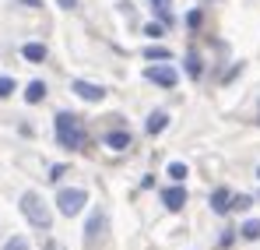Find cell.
Returning <instances> with one entry per match:
<instances>
[{"label": "cell", "mask_w": 260, "mask_h": 250, "mask_svg": "<svg viewBox=\"0 0 260 250\" xmlns=\"http://www.w3.org/2000/svg\"><path fill=\"white\" fill-rule=\"evenodd\" d=\"M144 57H148V60H169V49H162V46H148Z\"/></svg>", "instance_id": "obj_17"}, {"label": "cell", "mask_w": 260, "mask_h": 250, "mask_svg": "<svg viewBox=\"0 0 260 250\" xmlns=\"http://www.w3.org/2000/svg\"><path fill=\"white\" fill-rule=\"evenodd\" d=\"M257 180H260V166H257Z\"/></svg>", "instance_id": "obj_27"}, {"label": "cell", "mask_w": 260, "mask_h": 250, "mask_svg": "<svg viewBox=\"0 0 260 250\" xmlns=\"http://www.w3.org/2000/svg\"><path fill=\"white\" fill-rule=\"evenodd\" d=\"M106 148H113V152L130 148V134L127 130H109V134H106Z\"/></svg>", "instance_id": "obj_9"}, {"label": "cell", "mask_w": 260, "mask_h": 250, "mask_svg": "<svg viewBox=\"0 0 260 250\" xmlns=\"http://www.w3.org/2000/svg\"><path fill=\"white\" fill-rule=\"evenodd\" d=\"M186 25L197 29V25H201V11H190V14H186Z\"/></svg>", "instance_id": "obj_21"}, {"label": "cell", "mask_w": 260, "mask_h": 250, "mask_svg": "<svg viewBox=\"0 0 260 250\" xmlns=\"http://www.w3.org/2000/svg\"><path fill=\"white\" fill-rule=\"evenodd\" d=\"M144 78L155 85H162V88H176V81H179V74H176L173 67H162V64H155V67H148L144 71Z\"/></svg>", "instance_id": "obj_5"}, {"label": "cell", "mask_w": 260, "mask_h": 250, "mask_svg": "<svg viewBox=\"0 0 260 250\" xmlns=\"http://www.w3.org/2000/svg\"><path fill=\"white\" fill-rule=\"evenodd\" d=\"M63 173H67V166H53V169H49V180H53V183H56V180H60V176H63Z\"/></svg>", "instance_id": "obj_23"}, {"label": "cell", "mask_w": 260, "mask_h": 250, "mask_svg": "<svg viewBox=\"0 0 260 250\" xmlns=\"http://www.w3.org/2000/svg\"><path fill=\"white\" fill-rule=\"evenodd\" d=\"M186 74H190V78H201V74H204V64H201L197 53H186Z\"/></svg>", "instance_id": "obj_13"}, {"label": "cell", "mask_w": 260, "mask_h": 250, "mask_svg": "<svg viewBox=\"0 0 260 250\" xmlns=\"http://www.w3.org/2000/svg\"><path fill=\"white\" fill-rule=\"evenodd\" d=\"M169 7H173V0H151V11L162 18V25H169V21H173V11H169Z\"/></svg>", "instance_id": "obj_12"}, {"label": "cell", "mask_w": 260, "mask_h": 250, "mask_svg": "<svg viewBox=\"0 0 260 250\" xmlns=\"http://www.w3.org/2000/svg\"><path fill=\"white\" fill-rule=\"evenodd\" d=\"M18 4H25V7H43V0H18Z\"/></svg>", "instance_id": "obj_24"}, {"label": "cell", "mask_w": 260, "mask_h": 250, "mask_svg": "<svg viewBox=\"0 0 260 250\" xmlns=\"http://www.w3.org/2000/svg\"><path fill=\"white\" fill-rule=\"evenodd\" d=\"M162 201H166L169 211H179L186 205V190H183V187H166V190H162Z\"/></svg>", "instance_id": "obj_7"}, {"label": "cell", "mask_w": 260, "mask_h": 250, "mask_svg": "<svg viewBox=\"0 0 260 250\" xmlns=\"http://www.w3.org/2000/svg\"><path fill=\"white\" fill-rule=\"evenodd\" d=\"M229 208H232V194H229L225 187H218L215 194H211V211H218V215H225Z\"/></svg>", "instance_id": "obj_8"}, {"label": "cell", "mask_w": 260, "mask_h": 250, "mask_svg": "<svg viewBox=\"0 0 260 250\" xmlns=\"http://www.w3.org/2000/svg\"><path fill=\"white\" fill-rule=\"evenodd\" d=\"M250 205H253V198H246V194H239V198H232V208H236V211H246Z\"/></svg>", "instance_id": "obj_18"}, {"label": "cell", "mask_w": 260, "mask_h": 250, "mask_svg": "<svg viewBox=\"0 0 260 250\" xmlns=\"http://www.w3.org/2000/svg\"><path fill=\"white\" fill-rule=\"evenodd\" d=\"M148 134H162V130H166V127H169V113H162V109H155V113H151V117H148Z\"/></svg>", "instance_id": "obj_10"}, {"label": "cell", "mask_w": 260, "mask_h": 250, "mask_svg": "<svg viewBox=\"0 0 260 250\" xmlns=\"http://www.w3.org/2000/svg\"><path fill=\"white\" fill-rule=\"evenodd\" d=\"M56 205H60L63 215H78V211L88 205V194H85V190H78V187H67V190L56 194Z\"/></svg>", "instance_id": "obj_4"}, {"label": "cell", "mask_w": 260, "mask_h": 250, "mask_svg": "<svg viewBox=\"0 0 260 250\" xmlns=\"http://www.w3.org/2000/svg\"><path fill=\"white\" fill-rule=\"evenodd\" d=\"M46 250H63V243H53V240H49V243H46Z\"/></svg>", "instance_id": "obj_25"}, {"label": "cell", "mask_w": 260, "mask_h": 250, "mask_svg": "<svg viewBox=\"0 0 260 250\" xmlns=\"http://www.w3.org/2000/svg\"><path fill=\"white\" fill-rule=\"evenodd\" d=\"M4 250H28V240H25V236H14V240H7Z\"/></svg>", "instance_id": "obj_20"}, {"label": "cell", "mask_w": 260, "mask_h": 250, "mask_svg": "<svg viewBox=\"0 0 260 250\" xmlns=\"http://www.w3.org/2000/svg\"><path fill=\"white\" fill-rule=\"evenodd\" d=\"M25 99H28V102H43V99H46V85L43 81H32L28 88H25Z\"/></svg>", "instance_id": "obj_14"}, {"label": "cell", "mask_w": 260, "mask_h": 250, "mask_svg": "<svg viewBox=\"0 0 260 250\" xmlns=\"http://www.w3.org/2000/svg\"><path fill=\"white\" fill-rule=\"evenodd\" d=\"M74 95L85 99V102H102L106 99V88L102 85H91V81H74Z\"/></svg>", "instance_id": "obj_6"}, {"label": "cell", "mask_w": 260, "mask_h": 250, "mask_svg": "<svg viewBox=\"0 0 260 250\" xmlns=\"http://www.w3.org/2000/svg\"><path fill=\"white\" fill-rule=\"evenodd\" d=\"M21 57L32 60V64H39V60H46V46L43 42H25V46H21Z\"/></svg>", "instance_id": "obj_11"}, {"label": "cell", "mask_w": 260, "mask_h": 250, "mask_svg": "<svg viewBox=\"0 0 260 250\" xmlns=\"http://www.w3.org/2000/svg\"><path fill=\"white\" fill-rule=\"evenodd\" d=\"M144 36H151V39H158V36H162V25H144Z\"/></svg>", "instance_id": "obj_22"}, {"label": "cell", "mask_w": 260, "mask_h": 250, "mask_svg": "<svg viewBox=\"0 0 260 250\" xmlns=\"http://www.w3.org/2000/svg\"><path fill=\"white\" fill-rule=\"evenodd\" d=\"M53 134H56V145H60V148L78 152V148L85 145V127L78 124L71 113H60V117L53 120Z\"/></svg>", "instance_id": "obj_1"}, {"label": "cell", "mask_w": 260, "mask_h": 250, "mask_svg": "<svg viewBox=\"0 0 260 250\" xmlns=\"http://www.w3.org/2000/svg\"><path fill=\"white\" fill-rule=\"evenodd\" d=\"M169 180L183 183V180H186V162H169Z\"/></svg>", "instance_id": "obj_16"}, {"label": "cell", "mask_w": 260, "mask_h": 250, "mask_svg": "<svg viewBox=\"0 0 260 250\" xmlns=\"http://www.w3.org/2000/svg\"><path fill=\"white\" fill-rule=\"evenodd\" d=\"M18 205H21V215L28 218V226H36V229H49L53 226V211H49V205H46L36 190H25Z\"/></svg>", "instance_id": "obj_2"}, {"label": "cell", "mask_w": 260, "mask_h": 250, "mask_svg": "<svg viewBox=\"0 0 260 250\" xmlns=\"http://www.w3.org/2000/svg\"><path fill=\"white\" fill-rule=\"evenodd\" d=\"M60 7H78V0H60Z\"/></svg>", "instance_id": "obj_26"}, {"label": "cell", "mask_w": 260, "mask_h": 250, "mask_svg": "<svg viewBox=\"0 0 260 250\" xmlns=\"http://www.w3.org/2000/svg\"><path fill=\"white\" fill-rule=\"evenodd\" d=\"M11 92H14V78H7V74H4V78H0V99H7Z\"/></svg>", "instance_id": "obj_19"}, {"label": "cell", "mask_w": 260, "mask_h": 250, "mask_svg": "<svg viewBox=\"0 0 260 250\" xmlns=\"http://www.w3.org/2000/svg\"><path fill=\"white\" fill-rule=\"evenodd\" d=\"M239 233H243V240H260V218H250Z\"/></svg>", "instance_id": "obj_15"}, {"label": "cell", "mask_w": 260, "mask_h": 250, "mask_svg": "<svg viewBox=\"0 0 260 250\" xmlns=\"http://www.w3.org/2000/svg\"><path fill=\"white\" fill-rule=\"evenodd\" d=\"M106 233H109V218H106L102 208H95L91 215H88V222H85V243L88 247H99Z\"/></svg>", "instance_id": "obj_3"}]
</instances>
